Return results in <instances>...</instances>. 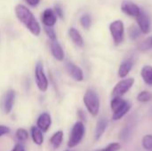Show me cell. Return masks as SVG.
I'll use <instances>...</instances> for the list:
<instances>
[{"mask_svg":"<svg viewBox=\"0 0 152 151\" xmlns=\"http://www.w3.org/2000/svg\"><path fill=\"white\" fill-rule=\"evenodd\" d=\"M15 14L19 20L23 23L33 35L38 36L40 34L41 28L28 8L22 4H17L15 6Z\"/></svg>","mask_w":152,"mask_h":151,"instance_id":"6da1fadb","label":"cell"},{"mask_svg":"<svg viewBox=\"0 0 152 151\" xmlns=\"http://www.w3.org/2000/svg\"><path fill=\"white\" fill-rule=\"evenodd\" d=\"M83 100L88 112L93 117H96L100 110V99L97 93L93 89H88L86 92Z\"/></svg>","mask_w":152,"mask_h":151,"instance_id":"7a4b0ae2","label":"cell"},{"mask_svg":"<svg viewBox=\"0 0 152 151\" xmlns=\"http://www.w3.org/2000/svg\"><path fill=\"white\" fill-rule=\"evenodd\" d=\"M86 133V128L82 121L77 122L70 132L69 142H68V147L69 148H74L77 146L83 140Z\"/></svg>","mask_w":152,"mask_h":151,"instance_id":"3957f363","label":"cell"},{"mask_svg":"<svg viewBox=\"0 0 152 151\" xmlns=\"http://www.w3.org/2000/svg\"><path fill=\"white\" fill-rule=\"evenodd\" d=\"M110 31L111 33L113 41L115 44H120L124 41L125 36V29H124V23L120 20H114L110 25Z\"/></svg>","mask_w":152,"mask_h":151,"instance_id":"277c9868","label":"cell"},{"mask_svg":"<svg viewBox=\"0 0 152 151\" xmlns=\"http://www.w3.org/2000/svg\"><path fill=\"white\" fill-rule=\"evenodd\" d=\"M134 84V79L133 77L125 78L121 80L115 85L111 93L112 97H122L133 87Z\"/></svg>","mask_w":152,"mask_h":151,"instance_id":"5b68a950","label":"cell"},{"mask_svg":"<svg viewBox=\"0 0 152 151\" xmlns=\"http://www.w3.org/2000/svg\"><path fill=\"white\" fill-rule=\"evenodd\" d=\"M35 78H36V83H37L38 89L41 92H45L48 87V81L44 73V69H43V65L41 64V62H37L36 65Z\"/></svg>","mask_w":152,"mask_h":151,"instance_id":"8992f818","label":"cell"},{"mask_svg":"<svg viewBox=\"0 0 152 151\" xmlns=\"http://www.w3.org/2000/svg\"><path fill=\"white\" fill-rule=\"evenodd\" d=\"M136 124H137L136 119L134 117H131L126 121V123L124 125L123 128L121 129L120 133H119V139L123 142L128 141L131 138V136L136 127Z\"/></svg>","mask_w":152,"mask_h":151,"instance_id":"52a82bcc","label":"cell"},{"mask_svg":"<svg viewBox=\"0 0 152 151\" xmlns=\"http://www.w3.org/2000/svg\"><path fill=\"white\" fill-rule=\"evenodd\" d=\"M138 25H139V28L140 30L144 33V34H148L151 32V22L150 20V17L147 15V13H145L144 12H141V13L136 17Z\"/></svg>","mask_w":152,"mask_h":151,"instance_id":"ba28073f","label":"cell"},{"mask_svg":"<svg viewBox=\"0 0 152 151\" xmlns=\"http://www.w3.org/2000/svg\"><path fill=\"white\" fill-rule=\"evenodd\" d=\"M121 10L124 13L133 16V17H137L141 13V9L140 7L135 4L134 3H132L130 1H124L121 4Z\"/></svg>","mask_w":152,"mask_h":151,"instance_id":"9c48e42d","label":"cell"},{"mask_svg":"<svg viewBox=\"0 0 152 151\" xmlns=\"http://www.w3.org/2000/svg\"><path fill=\"white\" fill-rule=\"evenodd\" d=\"M66 69L67 71L69 72V74L76 80V81H82L84 79V73L83 70L77 67V65H75L73 62L71 61H67L66 62Z\"/></svg>","mask_w":152,"mask_h":151,"instance_id":"30bf717a","label":"cell"},{"mask_svg":"<svg viewBox=\"0 0 152 151\" xmlns=\"http://www.w3.org/2000/svg\"><path fill=\"white\" fill-rule=\"evenodd\" d=\"M52 124V118L51 116L48 113H43L41 114L37 121V127L43 132L45 133L49 130L50 126Z\"/></svg>","mask_w":152,"mask_h":151,"instance_id":"8fae6325","label":"cell"},{"mask_svg":"<svg viewBox=\"0 0 152 151\" xmlns=\"http://www.w3.org/2000/svg\"><path fill=\"white\" fill-rule=\"evenodd\" d=\"M42 21L46 27H53L57 20V15L52 9H46L42 13Z\"/></svg>","mask_w":152,"mask_h":151,"instance_id":"7c38bea8","label":"cell"},{"mask_svg":"<svg viewBox=\"0 0 152 151\" xmlns=\"http://www.w3.org/2000/svg\"><path fill=\"white\" fill-rule=\"evenodd\" d=\"M14 99H15L14 91L10 90L5 93V95L4 97V100H3V109H4V113L9 114L11 112V110L12 109Z\"/></svg>","mask_w":152,"mask_h":151,"instance_id":"4fadbf2b","label":"cell"},{"mask_svg":"<svg viewBox=\"0 0 152 151\" xmlns=\"http://www.w3.org/2000/svg\"><path fill=\"white\" fill-rule=\"evenodd\" d=\"M131 109V104L128 101H125V103L123 105H121L119 108H118L116 110L113 111V116H112V119L114 121L116 120H119L121 119Z\"/></svg>","mask_w":152,"mask_h":151,"instance_id":"5bb4252c","label":"cell"},{"mask_svg":"<svg viewBox=\"0 0 152 151\" xmlns=\"http://www.w3.org/2000/svg\"><path fill=\"white\" fill-rule=\"evenodd\" d=\"M107 126H108V120H107V118L102 117V118H100L98 120L97 125H96V128H95V134H94V137H95L96 141L99 140L103 135V133L106 131Z\"/></svg>","mask_w":152,"mask_h":151,"instance_id":"9a60e30c","label":"cell"},{"mask_svg":"<svg viewBox=\"0 0 152 151\" xmlns=\"http://www.w3.org/2000/svg\"><path fill=\"white\" fill-rule=\"evenodd\" d=\"M51 52H52V54L53 56L58 60V61H62L64 59V52H63V49L62 47L60 45V44L58 42H55V41H53L51 45Z\"/></svg>","mask_w":152,"mask_h":151,"instance_id":"2e32d148","label":"cell"},{"mask_svg":"<svg viewBox=\"0 0 152 151\" xmlns=\"http://www.w3.org/2000/svg\"><path fill=\"white\" fill-rule=\"evenodd\" d=\"M69 36H70L71 40L73 41V43L76 45H77L79 47H83L84 46L83 37L81 36V35H80V33L78 32L77 29H76L75 28H71L69 30Z\"/></svg>","mask_w":152,"mask_h":151,"instance_id":"e0dca14e","label":"cell"},{"mask_svg":"<svg viewBox=\"0 0 152 151\" xmlns=\"http://www.w3.org/2000/svg\"><path fill=\"white\" fill-rule=\"evenodd\" d=\"M133 68V62L130 60H126L124 61L118 69V76L122 78H125L130 72V70Z\"/></svg>","mask_w":152,"mask_h":151,"instance_id":"ac0fdd59","label":"cell"},{"mask_svg":"<svg viewBox=\"0 0 152 151\" xmlns=\"http://www.w3.org/2000/svg\"><path fill=\"white\" fill-rule=\"evenodd\" d=\"M31 137L33 142L37 145H42L44 142V135L43 132L37 127V126H32L31 127Z\"/></svg>","mask_w":152,"mask_h":151,"instance_id":"d6986e66","label":"cell"},{"mask_svg":"<svg viewBox=\"0 0 152 151\" xmlns=\"http://www.w3.org/2000/svg\"><path fill=\"white\" fill-rule=\"evenodd\" d=\"M142 77L145 84L152 86V67L150 65H145L142 69Z\"/></svg>","mask_w":152,"mask_h":151,"instance_id":"ffe728a7","label":"cell"},{"mask_svg":"<svg viewBox=\"0 0 152 151\" xmlns=\"http://www.w3.org/2000/svg\"><path fill=\"white\" fill-rule=\"evenodd\" d=\"M63 140V132L62 131H58L56 132L50 139V143L53 147V149H58Z\"/></svg>","mask_w":152,"mask_h":151,"instance_id":"44dd1931","label":"cell"},{"mask_svg":"<svg viewBox=\"0 0 152 151\" xmlns=\"http://www.w3.org/2000/svg\"><path fill=\"white\" fill-rule=\"evenodd\" d=\"M137 100L140 102H148L151 100H152V93L148 91H142L138 94Z\"/></svg>","mask_w":152,"mask_h":151,"instance_id":"7402d4cb","label":"cell"},{"mask_svg":"<svg viewBox=\"0 0 152 151\" xmlns=\"http://www.w3.org/2000/svg\"><path fill=\"white\" fill-rule=\"evenodd\" d=\"M142 147L148 151H152V135L147 134L142 138Z\"/></svg>","mask_w":152,"mask_h":151,"instance_id":"603a6c76","label":"cell"},{"mask_svg":"<svg viewBox=\"0 0 152 151\" xmlns=\"http://www.w3.org/2000/svg\"><path fill=\"white\" fill-rule=\"evenodd\" d=\"M80 23L85 28H86V29L90 28V27L92 25V18H91V16L89 14H84L80 18Z\"/></svg>","mask_w":152,"mask_h":151,"instance_id":"cb8c5ba5","label":"cell"},{"mask_svg":"<svg viewBox=\"0 0 152 151\" xmlns=\"http://www.w3.org/2000/svg\"><path fill=\"white\" fill-rule=\"evenodd\" d=\"M125 100H123L121 97H113L111 102H110V107H111V109L114 111L116 110L118 108H119L121 105H123L125 103Z\"/></svg>","mask_w":152,"mask_h":151,"instance_id":"d4e9b609","label":"cell"},{"mask_svg":"<svg viewBox=\"0 0 152 151\" xmlns=\"http://www.w3.org/2000/svg\"><path fill=\"white\" fill-rule=\"evenodd\" d=\"M140 31H141L140 28H137L136 26H134V25L131 26L129 28V29H128V34H129L130 38L133 39V40H135L136 38H138L139 36H140V33H141Z\"/></svg>","mask_w":152,"mask_h":151,"instance_id":"484cf974","label":"cell"},{"mask_svg":"<svg viewBox=\"0 0 152 151\" xmlns=\"http://www.w3.org/2000/svg\"><path fill=\"white\" fill-rule=\"evenodd\" d=\"M121 149V145L118 142H112L110 144H109L108 146H106L104 149H101L95 151H118Z\"/></svg>","mask_w":152,"mask_h":151,"instance_id":"4316f807","label":"cell"},{"mask_svg":"<svg viewBox=\"0 0 152 151\" xmlns=\"http://www.w3.org/2000/svg\"><path fill=\"white\" fill-rule=\"evenodd\" d=\"M16 138L20 141H26L28 138V133L23 128H19L16 131Z\"/></svg>","mask_w":152,"mask_h":151,"instance_id":"83f0119b","label":"cell"},{"mask_svg":"<svg viewBox=\"0 0 152 151\" xmlns=\"http://www.w3.org/2000/svg\"><path fill=\"white\" fill-rule=\"evenodd\" d=\"M140 49L142 51H148L150 49H152V36L147 38L146 40H144L141 45H140Z\"/></svg>","mask_w":152,"mask_h":151,"instance_id":"f1b7e54d","label":"cell"},{"mask_svg":"<svg viewBox=\"0 0 152 151\" xmlns=\"http://www.w3.org/2000/svg\"><path fill=\"white\" fill-rule=\"evenodd\" d=\"M45 31L46 35L49 36V38L52 41H55L56 40V34H55L54 29L52 27H46V26H45Z\"/></svg>","mask_w":152,"mask_h":151,"instance_id":"f546056e","label":"cell"},{"mask_svg":"<svg viewBox=\"0 0 152 151\" xmlns=\"http://www.w3.org/2000/svg\"><path fill=\"white\" fill-rule=\"evenodd\" d=\"M54 12H55V13H56L57 16H59L61 19H63L64 13H63V10H62L61 6L60 4H56L54 6Z\"/></svg>","mask_w":152,"mask_h":151,"instance_id":"4dcf8cb0","label":"cell"},{"mask_svg":"<svg viewBox=\"0 0 152 151\" xmlns=\"http://www.w3.org/2000/svg\"><path fill=\"white\" fill-rule=\"evenodd\" d=\"M9 132H10V129L7 126L0 125V137L3 136V135H4V134H7Z\"/></svg>","mask_w":152,"mask_h":151,"instance_id":"1f68e13d","label":"cell"},{"mask_svg":"<svg viewBox=\"0 0 152 151\" xmlns=\"http://www.w3.org/2000/svg\"><path fill=\"white\" fill-rule=\"evenodd\" d=\"M30 6H36L38 4V3L40 2V0H25Z\"/></svg>","mask_w":152,"mask_h":151,"instance_id":"d6a6232c","label":"cell"},{"mask_svg":"<svg viewBox=\"0 0 152 151\" xmlns=\"http://www.w3.org/2000/svg\"><path fill=\"white\" fill-rule=\"evenodd\" d=\"M12 151H25V149L22 145L20 144H16L15 147L13 148V150Z\"/></svg>","mask_w":152,"mask_h":151,"instance_id":"836d02e7","label":"cell"},{"mask_svg":"<svg viewBox=\"0 0 152 151\" xmlns=\"http://www.w3.org/2000/svg\"><path fill=\"white\" fill-rule=\"evenodd\" d=\"M78 117L82 120H86V116H85V113L83 112V110H78Z\"/></svg>","mask_w":152,"mask_h":151,"instance_id":"e575fe53","label":"cell"},{"mask_svg":"<svg viewBox=\"0 0 152 151\" xmlns=\"http://www.w3.org/2000/svg\"><path fill=\"white\" fill-rule=\"evenodd\" d=\"M67 151H68V150H67Z\"/></svg>","mask_w":152,"mask_h":151,"instance_id":"d590c367","label":"cell"}]
</instances>
